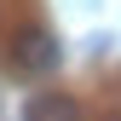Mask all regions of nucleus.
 <instances>
[{
	"label": "nucleus",
	"instance_id": "nucleus-1",
	"mask_svg": "<svg viewBox=\"0 0 121 121\" xmlns=\"http://www.w3.org/2000/svg\"><path fill=\"white\" fill-rule=\"evenodd\" d=\"M6 64L17 75H52L64 64V46H58L52 29H17V35L6 40Z\"/></svg>",
	"mask_w": 121,
	"mask_h": 121
},
{
	"label": "nucleus",
	"instance_id": "nucleus-2",
	"mask_svg": "<svg viewBox=\"0 0 121 121\" xmlns=\"http://www.w3.org/2000/svg\"><path fill=\"white\" fill-rule=\"evenodd\" d=\"M23 121H86V110H81V98H69V92H35L23 104Z\"/></svg>",
	"mask_w": 121,
	"mask_h": 121
}]
</instances>
